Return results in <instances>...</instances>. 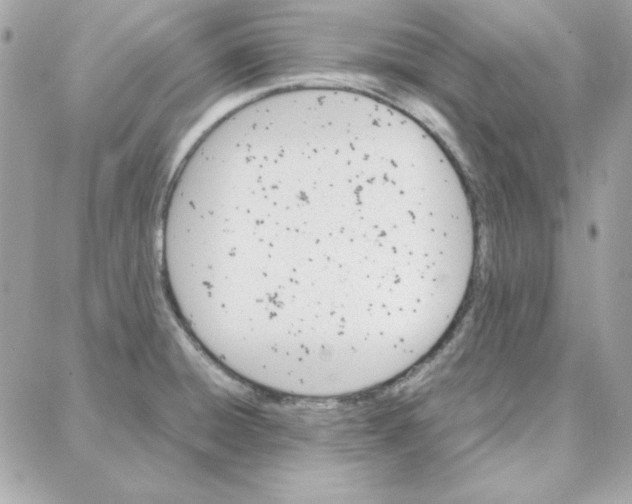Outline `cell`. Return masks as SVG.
I'll return each instance as SVG.
<instances>
[{
	"label": "cell",
	"mask_w": 632,
	"mask_h": 504,
	"mask_svg": "<svg viewBox=\"0 0 632 504\" xmlns=\"http://www.w3.org/2000/svg\"><path fill=\"white\" fill-rule=\"evenodd\" d=\"M475 243L418 144L352 110L297 108L244 115L184 162L162 267L232 373L331 386L408 361L466 293Z\"/></svg>",
	"instance_id": "1"
}]
</instances>
